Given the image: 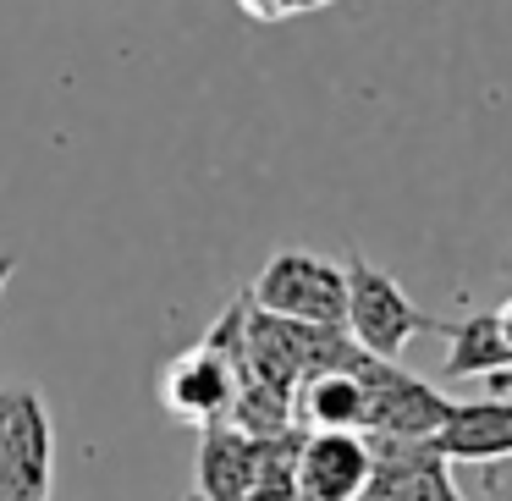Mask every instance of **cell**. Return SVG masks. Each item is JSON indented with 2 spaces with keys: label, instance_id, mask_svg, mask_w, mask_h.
<instances>
[{
  "label": "cell",
  "instance_id": "6da1fadb",
  "mask_svg": "<svg viewBox=\"0 0 512 501\" xmlns=\"http://www.w3.org/2000/svg\"><path fill=\"white\" fill-rule=\"evenodd\" d=\"M347 331H353L375 358H402L413 336L446 331V320L424 314L419 303L397 287V276H386V270L369 265L364 254H353L347 259Z\"/></svg>",
  "mask_w": 512,
  "mask_h": 501
},
{
  "label": "cell",
  "instance_id": "7a4b0ae2",
  "mask_svg": "<svg viewBox=\"0 0 512 501\" xmlns=\"http://www.w3.org/2000/svg\"><path fill=\"white\" fill-rule=\"evenodd\" d=\"M248 298L270 314L309 325H347V265L309 254V248H281L265 259Z\"/></svg>",
  "mask_w": 512,
  "mask_h": 501
},
{
  "label": "cell",
  "instance_id": "3957f363",
  "mask_svg": "<svg viewBox=\"0 0 512 501\" xmlns=\"http://www.w3.org/2000/svg\"><path fill=\"white\" fill-rule=\"evenodd\" d=\"M364 435H402V441H435L441 424L452 419V397L435 391L430 380L397 369V358H369L364 364Z\"/></svg>",
  "mask_w": 512,
  "mask_h": 501
},
{
  "label": "cell",
  "instance_id": "277c9868",
  "mask_svg": "<svg viewBox=\"0 0 512 501\" xmlns=\"http://www.w3.org/2000/svg\"><path fill=\"white\" fill-rule=\"evenodd\" d=\"M50 468H56L50 408L39 386H23L12 424L0 435V501H50Z\"/></svg>",
  "mask_w": 512,
  "mask_h": 501
},
{
  "label": "cell",
  "instance_id": "5b68a950",
  "mask_svg": "<svg viewBox=\"0 0 512 501\" xmlns=\"http://www.w3.org/2000/svg\"><path fill=\"white\" fill-rule=\"evenodd\" d=\"M375 474L358 501H468L452 479V457L435 441H402V435H369Z\"/></svg>",
  "mask_w": 512,
  "mask_h": 501
},
{
  "label": "cell",
  "instance_id": "8992f818",
  "mask_svg": "<svg viewBox=\"0 0 512 501\" xmlns=\"http://www.w3.org/2000/svg\"><path fill=\"white\" fill-rule=\"evenodd\" d=\"M237 386H243V375H237L232 358L215 353L210 342H193L188 353H177L166 369H160V402H166V413L199 424V430L204 424L232 419Z\"/></svg>",
  "mask_w": 512,
  "mask_h": 501
},
{
  "label": "cell",
  "instance_id": "52a82bcc",
  "mask_svg": "<svg viewBox=\"0 0 512 501\" xmlns=\"http://www.w3.org/2000/svg\"><path fill=\"white\" fill-rule=\"evenodd\" d=\"M375 474V446L364 430H309L298 452L303 501H358Z\"/></svg>",
  "mask_w": 512,
  "mask_h": 501
},
{
  "label": "cell",
  "instance_id": "ba28073f",
  "mask_svg": "<svg viewBox=\"0 0 512 501\" xmlns=\"http://www.w3.org/2000/svg\"><path fill=\"white\" fill-rule=\"evenodd\" d=\"M452 463H501L512 457V391L507 397H474V402H452V419L435 435Z\"/></svg>",
  "mask_w": 512,
  "mask_h": 501
},
{
  "label": "cell",
  "instance_id": "9c48e42d",
  "mask_svg": "<svg viewBox=\"0 0 512 501\" xmlns=\"http://www.w3.org/2000/svg\"><path fill=\"white\" fill-rule=\"evenodd\" d=\"M254 468H259V435H248L232 419L204 424V441H199V496L204 501H248Z\"/></svg>",
  "mask_w": 512,
  "mask_h": 501
},
{
  "label": "cell",
  "instance_id": "30bf717a",
  "mask_svg": "<svg viewBox=\"0 0 512 501\" xmlns=\"http://www.w3.org/2000/svg\"><path fill=\"white\" fill-rule=\"evenodd\" d=\"M303 430H364L369 413V391H364V369H320V375L298 380L292 397Z\"/></svg>",
  "mask_w": 512,
  "mask_h": 501
},
{
  "label": "cell",
  "instance_id": "8fae6325",
  "mask_svg": "<svg viewBox=\"0 0 512 501\" xmlns=\"http://www.w3.org/2000/svg\"><path fill=\"white\" fill-rule=\"evenodd\" d=\"M446 380H463V375H501L512 369V342L501 331V314H468V320H446Z\"/></svg>",
  "mask_w": 512,
  "mask_h": 501
},
{
  "label": "cell",
  "instance_id": "7c38bea8",
  "mask_svg": "<svg viewBox=\"0 0 512 501\" xmlns=\"http://www.w3.org/2000/svg\"><path fill=\"white\" fill-rule=\"evenodd\" d=\"M243 6V17L248 23H287V17H298V0H237Z\"/></svg>",
  "mask_w": 512,
  "mask_h": 501
},
{
  "label": "cell",
  "instance_id": "4fadbf2b",
  "mask_svg": "<svg viewBox=\"0 0 512 501\" xmlns=\"http://www.w3.org/2000/svg\"><path fill=\"white\" fill-rule=\"evenodd\" d=\"M17 276V254H0V292H6V281Z\"/></svg>",
  "mask_w": 512,
  "mask_h": 501
},
{
  "label": "cell",
  "instance_id": "5bb4252c",
  "mask_svg": "<svg viewBox=\"0 0 512 501\" xmlns=\"http://www.w3.org/2000/svg\"><path fill=\"white\" fill-rule=\"evenodd\" d=\"M496 314H501V331H507V342H512V298H507V303H501V309H496Z\"/></svg>",
  "mask_w": 512,
  "mask_h": 501
},
{
  "label": "cell",
  "instance_id": "9a60e30c",
  "mask_svg": "<svg viewBox=\"0 0 512 501\" xmlns=\"http://www.w3.org/2000/svg\"><path fill=\"white\" fill-rule=\"evenodd\" d=\"M320 6H336V0H298V12H320Z\"/></svg>",
  "mask_w": 512,
  "mask_h": 501
},
{
  "label": "cell",
  "instance_id": "2e32d148",
  "mask_svg": "<svg viewBox=\"0 0 512 501\" xmlns=\"http://www.w3.org/2000/svg\"><path fill=\"white\" fill-rule=\"evenodd\" d=\"M501 501H512V490H501Z\"/></svg>",
  "mask_w": 512,
  "mask_h": 501
},
{
  "label": "cell",
  "instance_id": "e0dca14e",
  "mask_svg": "<svg viewBox=\"0 0 512 501\" xmlns=\"http://www.w3.org/2000/svg\"><path fill=\"white\" fill-rule=\"evenodd\" d=\"M193 501H204V496H193Z\"/></svg>",
  "mask_w": 512,
  "mask_h": 501
}]
</instances>
